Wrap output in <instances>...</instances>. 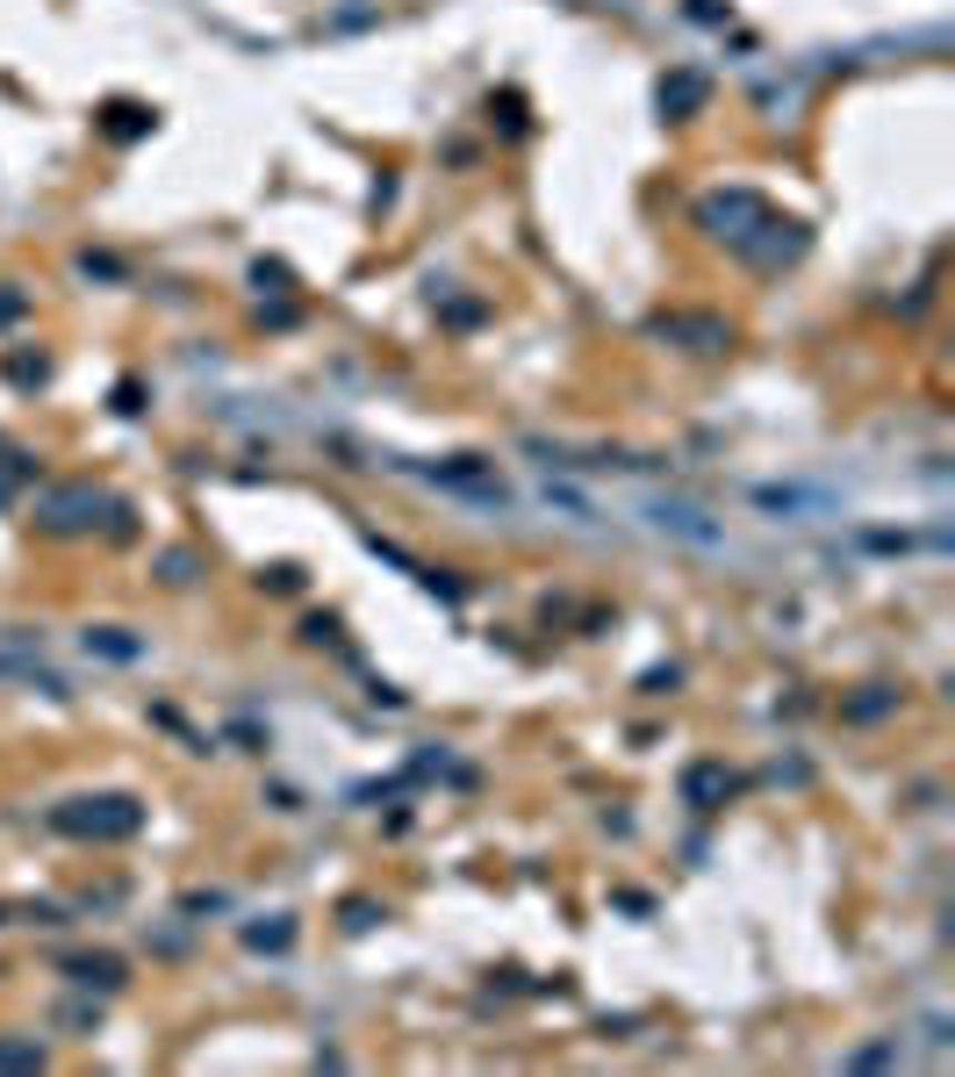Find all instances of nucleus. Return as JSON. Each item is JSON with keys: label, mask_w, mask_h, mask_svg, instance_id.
Returning a JSON list of instances; mask_svg holds the SVG:
<instances>
[{"label": "nucleus", "mask_w": 955, "mask_h": 1077, "mask_svg": "<svg viewBox=\"0 0 955 1077\" xmlns=\"http://www.w3.org/2000/svg\"><path fill=\"white\" fill-rule=\"evenodd\" d=\"M58 826L80 833V841H123V833L144 826V812H136V797H72L58 812Z\"/></svg>", "instance_id": "nucleus-1"}, {"label": "nucleus", "mask_w": 955, "mask_h": 1077, "mask_svg": "<svg viewBox=\"0 0 955 1077\" xmlns=\"http://www.w3.org/2000/svg\"><path fill=\"white\" fill-rule=\"evenodd\" d=\"M697 216H704V231H719V237H733V245H740V223H769V202H762V194H748V187H733V194H711Z\"/></svg>", "instance_id": "nucleus-2"}, {"label": "nucleus", "mask_w": 955, "mask_h": 1077, "mask_svg": "<svg viewBox=\"0 0 955 1077\" xmlns=\"http://www.w3.org/2000/svg\"><path fill=\"white\" fill-rule=\"evenodd\" d=\"M697 101H704V80H697V72H675V80H661V109H669V115H690Z\"/></svg>", "instance_id": "nucleus-3"}, {"label": "nucleus", "mask_w": 955, "mask_h": 1077, "mask_svg": "<svg viewBox=\"0 0 955 1077\" xmlns=\"http://www.w3.org/2000/svg\"><path fill=\"white\" fill-rule=\"evenodd\" d=\"M682 791H690V805H711V797L725 791V769H690V783H682Z\"/></svg>", "instance_id": "nucleus-4"}, {"label": "nucleus", "mask_w": 955, "mask_h": 1077, "mask_svg": "<svg viewBox=\"0 0 955 1077\" xmlns=\"http://www.w3.org/2000/svg\"><path fill=\"white\" fill-rule=\"evenodd\" d=\"M37 1064H43L37 1042H0V1070H37Z\"/></svg>", "instance_id": "nucleus-5"}]
</instances>
